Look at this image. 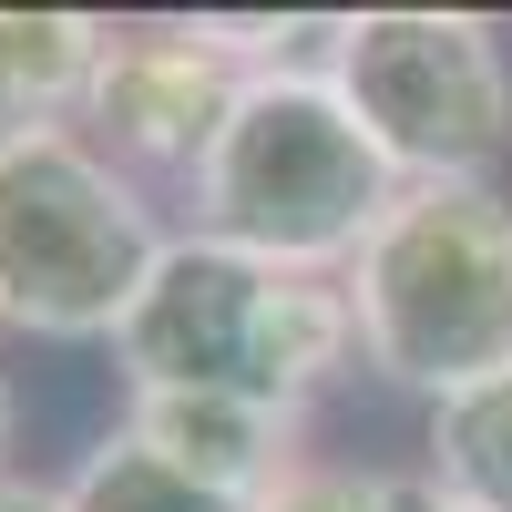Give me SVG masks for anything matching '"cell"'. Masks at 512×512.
Instances as JSON below:
<instances>
[{
    "label": "cell",
    "instance_id": "obj_8",
    "mask_svg": "<svg viewBox=\"0 0 512 512\" xmlns=\"http://www.w3.org/2000/svg\"><path fill=\"white\" fill-rule=\"evenodd\" d=\"M113 21L93 11H0V134L21 123H72L103 82Z\"/></svg>",
    "mask_w": 512,
    "mask_h": 512
},
{
    "label": "cell",
    "instance_id": "obj_10",
    "mask_svg": "<svg viewBox=\"0 0 512 512\" xmlns=\"http://www.w3.org/2000/svg\"><path fill=\"white\" fill-rule=\"evenodd\" d=\"M62 512H267V502L195 482L185 461H164V451L134 441V431H103L93 451H82V472L62 482Z\"/></svg>",
    "mask_w": 512,
    "mask_h": 512
},
{
    "label": "cell",
    "instance_id": "obj_2",
    "mask_svg": "<svg viewBox=\"0 0 512 512\" xmlns=\"http://www.w3.org/2000/svg\"><path fill=\"white\" fill-rule=\"evenodd\" d=\"M400 185L410 175L379 154V134L349 113V93L328 72H256L216 154L195 164V236L338 277L390 226Z\"/></svg>",
    "mask_w": 512,
    "mask_h": 512
},
{
    "label": "cell",
    "instance_id": "obj_7",
    "mask_svg": "<svg viewBox=\"0 0 512 512\" xmlns=\"http://www.w3.org/2000/svg\"><path fill=\"white\" fill-rule=\"evenodd\" d=\"M123 431H134V441H154L164 461H185L195 482H216V492H246V502H267V492L297 472V410H277V400L144 390L134 410H123Z\"/></svg>",
    "mask_w": 512,
    "mask_h": 512
},
{
    "label": "cell",
    "instance_id": "obj_9",
    "mask_svg": "<svg viewBox=\"0 0 512 512\" xmlns=\"http://www.w3.org/2000/svg\"><path fill=\"white\" fill-rule=\"evenodd\" d=\"M431 482L461 512H512V369L472 379L431 410Z\"/></svg>",
    "mask_w": 512,
    "mask_h": 512
},
{
    "label": "cell",
    "instance_id": "obj_5",
    "mask_svg": "<svg viewBox=\"0 0 512 512\" xmlns=\"http://www.w3.org/2000/svg\"><path fill=\"white\" fill-rule=\"evenodd\" d=\"M338 93L379 134L410 185L482 175L512 144V62L472 11H349L338 21Z\"/></svg>",
    "mask_w": 512,
    "mask_h": 512
},
{
    "label": "cell",
    "instance_id": "obj_1",
    "mask_svg": "<svg viewBox=\"0 0 512 512\" xmlns=\"http://www.w3.org/2000/svg\"><path fill=\"white\" fill-rule=\"evenodd\" d=\"M359 349L349 277L277 267L216 236H175L154 256L134 318L113 328L123 379L144 390H205V400H277L308 410V390Z\"/></svg>",
    "mask_w": 512,
    "mask_h": 512
},
{
    "label": "cell",
    "instance_id": "obj_14",
    "mask_svg": "<svg viewBox=\"0 0 512 512\" xmlns=\"http://www.w3.org/2000/svg\"><path fill=\"white\" fill-rule=\"evenodd\" d=\"M11 431H21V410H11V379H0V482H11Z\"/></svg>",
    "mask_w": 512,
    "mask_h": 512
},
{
    "label": "cell",
    "instance_id": "obj_4",
    "mask_svg": "<svg viewBox=\"0 0 512 512\" xmlns=\"http://www.w3.org/2000/svg\"><path fill=\"white\" fill-rule=\"evenodd\" d=\"M154 205L72 123L0 134V318L31 338H113L154 277Z\"/></svg>",
    "mask_w": 512,
    "mask_h": 512
},
{
    "label": "cell",
    "instance_id": "obj_11",
    "mask_svg": "<svg viewBox=\"0 0 512 512\" xmlns=\"http://www.w3.org/2000/svg\"><path fill=\"white\" fill-rule=\"evenodd\" d=\"M267 512H400V482L390 472H297L267 492Z\"/></svg>",
    "mask_w": 512,
    "mask_h": 512
},
{
    "label": "cell",
    "instance_id": "obj_6",
    "mask_svg": "<svg viewBox=\"0 0 512 512\" xmlns=\"http://www.w3.org/2000/svg\"><path fill=\"white\" fill-rule=\"evenodd\" d=\"M236 93H246V72L205 41V21H144V31H113L82 123H93V144L113 164H175L195 185V164L216 154Z\"/></svg>",
    "mask_w": 512,
    "mask_h": 512
},
{
    "label": "cell",
    "instance_id": "obj_12",
    "mask_svg": "<svg viewBox=\"0 0 512 512\" xmlns=\"http://www.w3.org/2000/svg\"><path fill=\"white\" fill-rule=\"evenodd\" d=\"M390 482H400V512H461V502H451L431 472H390Z\"/></svg>",
    "mask_w": 512,
    "mask_h": 512
},
{
    "label": "cell",
    "instance_id": "obj_13",
    "mask_svg": "<svg viewBox=\"0 0 512 512\" xmlns=\"http://www.w3.org/2000/svg\"><path fill=\"white\" fill-rule=\"evenodd\" d=\"M0 512H62V492H52V482H21V472H11V482H0Z\"/></svg>",
    "mask_w": 512,
    "mask_h": 512
},
{
    "label": "cell",
    "instance_id": "obj_3",
    "mask_svg": "<svg viewBox=\"0 0 512 512\" xmlns=\"http://www.w3.org/2000/svg\"><path fill=\"white\" fill-rule=\"evenodd\" d=\"M349 308L359 359L390 390H420L431 410L512 369V195L492 175L400 185L390 226L349 267Z\"/></svg>",
    "mask_w": 512,
    "mask_h": 512
}]
</instances>
